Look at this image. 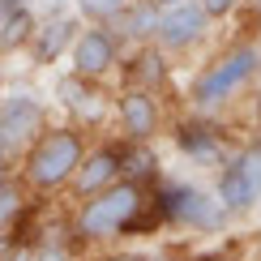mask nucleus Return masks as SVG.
Segmentation results:
<instances>
[{
  "label": "nucleus",
  "mask_w": 261,
  "mask_h": 261,
  "mask_svg": "<svg viewBox=\"0 0 261 261\" xmlns=\"http://www.w3.org/2000/svg\"><path fill=\"white\" fill-rule=\"evenodd\" d=\"M116 56H120V43H116V35H107L103 26L82 30V35L73 39V47H69L73 73L86 77V82H90V77H103V73L116 64Z\"/></svg>",
  "instance_id": "nucleus-8"
},
{
  "label": "nucleus",
  "mask_w": 261,
  "mask_h": 261,
  "mask_svg": "<svg viewBox=\"0 0 261 261\" xmlns=\"http://www.w3.org/2000/svg\"><path fill=\"white\" fill-rule=\"evenodd\" d=\"M17 214H21V189L13 180H0V236L17 223Z\"/></svg>",
  "instance_id": "nucleus-17"
},
{
  "label": "nucleus",
  "mask_w": 261,
  "mask_h": 261,
  "mask_svg": "<svg viewBox=\"0 0 261 261\" xmlns=\"http://www.w3.org/2000/svg\"><path fill=\"white\" fill-rule=\"evenodd\" d=\"M120 124L133 141H146L159 128V103L150 90H128L120 94Z\"/></svg>",
  "instance_id": "nucleus-11"
},
{
  "label": "nucleus",
  "mask_w": 261,
  "mask_h": 261,
  "mask_svg": "<svg viewBox=\"0 0 261 261\" xmlns=\"http://www.w3.org/2000/svg\"><path fill=\"white\" fill-rule=\"evenodd\" d=\"M9 253H13V240H9V236H0V261H5Z\"/></svg>",
  "instance_id": "nucleus-21"
},
{
  "label": "nucleus",
  "mask_w": 261,
  "mask_h": 261,
  "mask_svg": "<svg viewBox=\"0 0 261 261\" xmlns=\"http://www.w3.org/2000/svg\"><path fill=\"white\" fill-rule=\"evenodd\" d=\"M176 146L184 154H193L197 163H219L223 159V141L214 137L210 124H180L176 128Z\"/></svg>",
  "instance_id": "nucleus-12"
},
{
  "label": "nucleus",
  "mask_w": 261,
  "mask_h": 261,
  "mask_svg": "<svg viewBox=\"0 0 261 261\" xmlns=\"http://www.w3.org/2000/svg\"><path fill=\"white\" fill-rule=\"evenodd\" d=\"M47 128V107L30 90H9L0 99V163L26 154L35 137Z\"/></svg>",
  "instance_id": "nucleus-3"
},
{
  "label": "nucleus",
  "mask_w": 261,
  "mask_h": 261,
  "mask_svg": "<svg viewBox=\"0 0 261 261\" xmlns=\"http://www.w3.org/2000/svg\"><path fill=\"white\" fill-rule=\"evenodd\" d=\"M154 5H159V9H163V5H176V0H154Z\"/></svg>",
  "instance_id": "nucleus-22"
},
{
  "label": "nucleus",
  "mask_w": 261,
  "mask_h": 261,
  "mask_svg": "<svg viewBox=\"0 0 261 261\" xmlns=\"http://www.w3.org/2000/svg\"><path fill=\"white\" fill-rule=\"evenodd\" d=\"M257 64H261L257 47H236V51H227L219 64H210L205 73H197V82H193V103H197L201 112L227 103V99H231V94L257 73Z\"/></svg>",
  "instance_id": "nucleus-4"
},
{
  "label": "nucleus",
  "mask_w": 261,
  "mask_h": 261,
  "mask_svg": "<svg viewBox=\"0 0 261 261\" xmlns=\"http://www.w3.org/2000/svg\"><path fill=\"white\" fill-rule=\"evenodd\" d=\"M35 261H73V257L64 253V248H43V253H39Z\"/></svg>",
  "instance_id": "nucleus-19"
},
{
  "label": "nucleus",
  "mask_w": 261,
  "mask_h": 261,
  "mask_svg": "<svg viewBox=\"0 0 261 261\" xmlns=\"http://www.w3.org/2000/svg\"><path fill=\"white\" fill-rule=\"evenodd\" d=\"M82 154H86L82 133H73V128H43L35 137V146L26 150V184L43 189V193L64 189L73 180V171H77Z\"/></svg>",
  "instance_id": "nucleus-1"
},
{
  "label": "nucleus",
  "mask_w": 261,
  "mask_h": 261,
  "mask_svg": "<svg viewBox=\"0 0 261 261\" xmlns=\"http://www.w3.org/2000/svg\"><path fill=\"white\" fill-rule=\"evenodd\" d=\"M120 167H124V154L120 150H94V154H82L77 171H73V193L77 197H90V193L107 189L112 180H120Z\"/></svg>",
  "instance_id": "nucleus-9"
},
{
  "label": "nucleus",
  "mask_w": 261,
  "mask_h": 261,
  "mask_svg": "<svg viewBox=\"0 0 261 261\" xmlns=\"http://www.w3.org/2000/svg\"><path fill=\"white\" fill-rule=\"evenodd\" d=\"M236 5H240V0H201V9H205L210 17H227Z\"/></svg>",
  "instance_id": "nucleus-18"
},
{
  "label": "nucleus",
  "mask_w": 261,
  "mask_h": 261,
  "mask_svg": "<svg viewBox=\"0 0 261 261\" xmlns=\"http://www.w3.org/2000/svg\"><path fill=\"white\" fill-rule=\"evenodd\" d=\"M159 201H163L167 219H176L180 227H197V231H219L227 223V214H231L214 193L197 189V184H167Z\"/></svg>",
  "instance_id": "nucleus-5"
},
{
  "label": "nucleus",
  "mask_w": 261,
  "mask_h": 261,
  "mask_svg": "<svg viewBox=\"0 0 261 261\" xmlns=\"http://www.w3.org/2000/svg\"><path fill=\"white\" fill-rule=\"evenodd\" d=\"M73 39H77V17H47L35 26V35H30V51H35L39 64H51L60 60L64 51L73 47Z\"/></svg>",
  "instance_id": "nucleus-10"
},
{
  "label": "nucleus",
  "mask_w": 261,
  "mask_h": 261,
  "mask_svg": "<svg viewBox=\"0 0 261 261\" xmlns=\"http://www.w3.org/2000/svg\"><path fill=\"white\" fill-rule=\"evenodd\" d=\"M112 26L120 30V35H128V39H150L154 26H159V5H154V0H133Z\"/></svg>",
  "instance_id": "nucleus-13"
},
{
  "label": "nucleus",
  "mask_w": 261,
  "mask_h": 261,
  "mask_svg": "<svg viewBox=\"0 0 261 261\" xmlns=\"http://www.w3.org/2000/svg\"><path fill=\"white\" fill-rule=\"evenodd\" d=\"M257 219H261V197H257Z\"/></svg>",
  "instance_id": "nucleus-24"
},
{
  "label": "nucleus",
  "mask_w": 261,
  "mask_h": 261,
  "mask_svg": "<svg viewBox=\"0 0 261 261\" xmlns=\"http://www.w3.org/2000/svg\"><path fill=\"white\" fill-rule=\"evenodd\" d=\"M35 13H30L26 5L21 9H13V13H5L0 17V51H13V47H21V43H30V35H35Z\"/></svg>",
  "instance_id": "nucleus-14"
},
{
  "label": "nucleus",
  "mask_w": 261,
  "mask_h": 261,
  "mask_svg": "<svg viewBox=\"0 0 261 261\" xmlns=\"http://www.w3.org/2000/svg\"><path fill=\"white\" fill-rule=\"evenodd\" d=\"M56 94H60V103L69 107V112H82V107H90L86 99H94V94L86 90V77H77V73L60 77V82H56Z\"/></svg>",
  "instance_id": "nucleus-16"
},
{
  "label": "nucleus",
  "mask_w": 261,
  "mask_h": 261,
  "mask_svg": "<svg viewBox=\"0 0 261 261\" xmlns=\"http://www.w3.org/2000/svg\"><path fill=\"white\" fill-rule=\"evenodd\" d=\"M141 210V189L133 180H112L107 189L90 193L77 210V236L82 240H107V236L124 231Z\"/></svg>",
  "instance_id": "nucleus-2"
},
{
  "label": "nucleus",
  "mask_w": 261,
  "mask_h": 261,
  "mask_svg": "<svg viewBox=\"0 0 261 261\" xmlns=\"http://www.w3.org/2000/svg\"><path fill=\"white\" fill-rule=\"evenodd\" d=\"M5 261H35V253H26V248H13V253H9Z\"/></svg>",
  "instance_id": "nucleus-20"
},
{
  "label": "nucleus",
  "mask_w": 261,
  "mask_h": 261,
  "mask_svg": "<svg viewBox=\"0 0 261 261\" xmlns=\"http://www.w3.org/2000/svg\"><path fill=\"white\" fill-rule=\"evenodd\" d=\"M128 5H133V0H77V13L86 21H94V26H112Z\"/></svg>",
  "instance_id": "nucleus-15"
},
{
  "label": "nucleus",
  "mask_w": 261,
  "mask_h": 261,
  "mask_svg": "<svg viewBox=\"0 0 261 261\" xmlns=\"http://www.w3.org/2000/svg\"><path fill=\"white\" fill-rule=\"evenodd\" d=\"M205 26H210V13L201 9V0H176V5L159 9L154 39L167 51H184V47H193V43L205 39Z\"/></svg>",
  "instance_id": "nucleus-6"
},
{
  "label": "nucleus",
  "mask_w": 261,
  "mask_h": 261,
  "mask_svg": "<svg viewBox=\"0 0 261 261\" xmlns=\"http://www.w3.org/2000/svg\"><path fill=\"white\" fill-rule=\"evenodd\" d=\"M257 197H261V146L236 154V159L219 171V201H223L231 214L257 205Z\"/></svg>",
  "instance_id": "nucleus-7"
},
{
  "label": "nucleus",
  "mask_w": 261,
  "mask_h": 261,
  "mask_svg": "<svg viewBox=\"0 0 261 261\" xmlns=\"http://www.w3.org/2000/svg\"><path fill=\"white\" fill-rule=\"evenodd\" d=\"M116 261H137V257H116Z\"/></svg>",
  "instance_id": "nucleus-23"
}]
</instances>
